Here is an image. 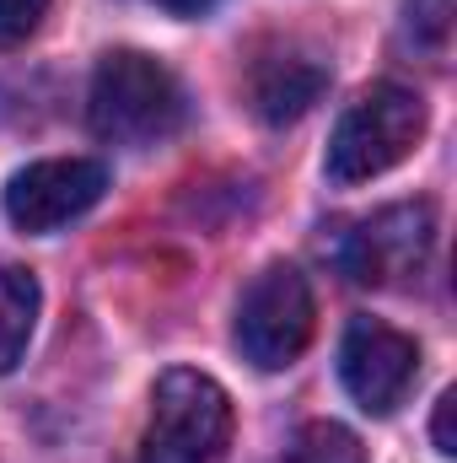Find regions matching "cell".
I'll use <instances>...</instances> for the list:
<instances>
[{
  "label": "cell",
  "instance_id": "6da1fadb",
  "mask_svg": "<svg viewBox=\"0 0 457 463\" xmlns=\"http://www.w3.org/2000/svg\"><path fill=\"white\" fill-rule=\"evenodd\" d=\"M87 114L92 129L114 146H162L183 124V87L162 60L140 49H114L92 76Z\"/></svg>",
  "mask_w": 457,
  "mask_h": 463
},
{
  "label": "cell",
  "instance_id": "7a4b0ae2",
  "mask_svg": "<svg viewBox=\"0 0 457 463\" xmlns=\"http://www.w3.org/2000/svg\"><path fill=\"white\" fill-rule=\"evenodd\" d=\"M231 393L189 366H173L151 388V420L140 437V463H221L231 448Z\"/></svg>",
  "mask_w": 457,
  "mask_h": 463
},
{
  "label": "cell",
  "instance_id": "3957f363",
  "mask_svg": "<svg viewBox=\"0 0 457 463\" xmlns=\"http://www.w3.org/2000/svg\"><path fill=\"white\" fill-rule=\"evenodd\" d=\"M425 135V103L420 92L409 87H371L360 92L344 118L334 124V140H329V156H323V173L334 184H366L387 167H398Z\"/></svg>",
  "mask_w": 457,
  "mask_h": 463
},
{
  "label": "cell",
  "instance_id": "277c9868",
  "mask_svg": "<svg viewBox=\"0 0 457 463\" xmlns=\"http://www.w3.org/2000/svg\"><path fill=\"white\" fill-rule=\"evenodd\" d=\"M312 324H318V302H312L307 275L291 269V264H269L242 291V307H237V350L258 372H285L307 350Z\"/></svg>",
  "mask_w": 457,
  "mask_h": 463
},
{
  "label": "cell",
  "instance_id": "5b68a950",
  "mask_svg": "<svg viewBox=\"0 0 457 463\" xmlns=\"http://www.w3.org/2000/svg\"><path fill=\"white\" fill-rule=\"evenodd\" d=\"M436 242V211L431 200H398L371 216H360L340 237V269L355 286H404L425 269Z\"/></svg>",
  "mask_w": 457,
  "mask_h": 463
},
{
  "label": "cell",
  "instance_id": "8992f818",
  "mask_svg": "<svg viewBox=\"0 0 457 463\" xmlns=\"http://www.w3.org/2000/svg\"><path fill=\"white\" fill-rule=\"evenodd\" d=\"M340 377L366 415H393L420 377V345L382 318H350L340 340Z\"/></svg>",
  "mask_w": 457,
  "mask_h": 463
},
{
  "label": "cell",
  "instance_id": "52a82bcc",
  "mask_svg": "<svg viewBox=\"0 0 457 463\" xmlns=\"http://www.w3.org/2000/svg\"><path fill=\"white\" fill-rule=\"evenodd\" d=\"M108 189V167L92 156H49L5 184V216L22 232H60L87 216Z\"/></svg>",
  "mask_w": 457,
  "mask_h": 463
},
{
  "label": "cell",
  "instance_id": "ba28073f",
  "mask_svg": "<svg viewBox=\"0 0 457 463\" xmlns=\"http://www.w3.org/2000/svg\"><path fill=\"white\" fill-rule=\"evenodd\" d=\"M329 87V65L307 49H269L247 65V103L264 124H296Z\"/></svg>",
  "mask_w": 457,
  "mask_h": 463
},
{
  "label": "cell",
  "instance_id": "9c48e42d",
  "mask_svg": "<svg viewBox=\"0 0 457 463\" xmlns=\"http://www.w3.org/2000/svg\"><path fill=\"white\" fill-rule=\"evenodd\" d=\"M38 307H43L38 275L22 269V264H0V372H11V366L27 355Z\"/></svg>",
  "mask_w": 457,
  "mask_h": 463
},
{
  "label": "cell",
  "instance_id": "30bf717a",
  "mask_svg": "<svg viewBox=\"0 0 457 463\" xmlns=\"http://www.w3.org/2000/svg\"><path fill=\"white\" fill-rule=\"evenodd\" d=\"M291 463H366V453H360L355 431H344L334 420H312V426H302Z\"/></svg>",
  "mask_w": 457,
  "mask_h": 463
},
{
  "label": "cell",
  "instance_id": "8fae6325",
  "mask_svg": "<svg viewBox=\"0 0 457 463\" xmlns=\"http://www.w3.org/2000/svg\"><path fill=\"white\" fill-rule=\"evenodd\" d=\"M54 0H0V49H16L38 33V22L49 16Z\"/></svg>",
  "mask_w": 457,
  "mask_h": 463
},
{
  "label": "cell",
  "instance_id": "7c38bea8",
  "mask_svg": "<svg viewBox=\"0 0 457 463\" xmlns=\"http://www.w3.org/2000/svg\"><path fill=\"white\" fill-rule=\"evenodd\" d=\"M452 410H457V393H442V399H436V420H431V437H436V453H442V458H452V453H457Z\"/></svg>",
  "mask_w": 457,
  "mask_h": 463
},
{
  "label": "cell",
  "instance_id": "4fadbf2b",
  "mask_svg": "<svg viewBox=\"0 0 457 463\" xmlns=\"http://www.w3.org/2000/svg\"><path fill=\"white\" fill-rule=\"evenodd\" d=\"M162 11H173V16H205L216 0H156Z\"/></svg>",
  "mask_w": 457,
  "mask_h": 463
}]
</instances>
